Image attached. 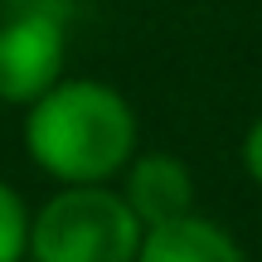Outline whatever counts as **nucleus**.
Returning <instances> with one entry per match:
<instances>
[{
  "instance_id": "1",
  "label": "nucleus",
  "mask_w": 262,
  "mask_h": 262,
  "mask_svg": "<svg viewBox=\"0 0 262 262\" xmlns=\"http://www.w3.org/2000/svg\"><path fill=\"white\" fill-rule=\"evenodd\" d=\"M136 141V107L97 78H58L25 107V150L58 185H112Z\"/></svg>"
},
{
  "instance_id": "2",
  "label": "nucleus",
  "mask_w": 262,
  "mask_h": 262,
  "mask_svg": "<svg viewBox=\"0 0 262 262\" xmlns=\"http://www.w3.org/2000/svg\"><path fill=\"white\" fill-rule=\"evenodd\" d=\"M141 233L122 189L58 185L29 209V262H136Z\"/></svg>"
},
{
  "instance_id": "3",
  "label": "nucleus",
  "mask_w": 262,
  "mask_h": 262,
  "mask_svg": "<svg viewBox=\"0 0 262 262\" xmlns=\"http://www.w3.org/2000/svg\"><path fill=\"white\" fill-rule=\"evenodd\" d=\"M68 19L58 5H25L0 19V102L29 107L63 78Z\"/></svg>"
},
{
  "instance_id": "4",
  "label": "nucleus",
  "mask_w": 262,
  "mask_h": 262,
  "mask_svg": "<svg viewBox=\"0 0 262 262\" xmlns=\"http://www.w3.org/2000/svg\"><path fill=\"white\" fill-rule=\"evenodd\" d=\"M117 180H122V199L141 228L170 224V219L194 209V175L170 150H136Z\"/></svg>"
},
{
  "instance_id": "5",
  "label": "nucleus",
  "mask_w": 262,
  "mask_h": 262,
  "mask_svg": "<svg viewBox=\"0 0 262 262\" xmlns=\"http://www.w3.org/2000/svg\"><path fill=\"white\" fill-rule=\"evenodd\" d=\"M136 262H248V253L224 224L189 209V214L170 219V224L146 228Z\"/></svg>"
},
{
  "instance_id": "6",
  "label": "nucleus",
  "mask_w": 262,
  "mask_h": 262,
  "mask_svg": "<svg viewBox=\"0 0 262 262\" xmlns=\"http://www.w3.org/2000/svg\"><path fill=\"white\" fill-rule=\"evenodd\" d=\"M29 257V204L19 199L15 185L0 180V262Z\"/></svg>"
},
{
  "instance_id": "7",
  "label": "nucleus",
  "mask_w": 262,
  "mask_h": 262,
  "mask_svg": "<svg viewBox=\"0 0 262 262\" xmlns=\"http://www.w3.org/2000/svg\"><path fill=\"white\" fill-rule=\"evenodd\" d=\"M238 160H243V175L253 180V185H262V117H253V126L243 131Z\"/></svg>"
},
{
  "instance_id": "8",
  "label": "nucleus",
  "mask_w": 262,
  "mask_h": 262,
  "mask_svg": "<svg viewBox=\"0 0 262 262\" xmlns=\"http://www.w3.org/2000/svg\"><path fill=\"white\" fill-rule=\"evenodd\" d=\"M25 262H29V257H25Z\"/></svg>"
}]
</instances>
